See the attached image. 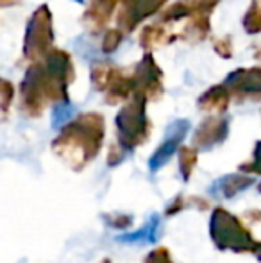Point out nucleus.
Listing matches in <instances>:
<instances>
[{
	"label": "nucleus",
	"instance_id": "nucleus-1",
	"mask_svg": "<svg viewBox=\"0 0 261 263\" xmlns=\"http://www.w3.org/2000/svg\"><path fill=\"white\" fill-rule=\"evenodd\" d=\"M101 142L102 118L88 115L66 129L59 140L54 142V149L72 165H75V168H79L98 153Z\"/></svg>",
	"mask_w": 261,
	"mask_h": 263
},
{
	"label": "nucleus",
	"instance_id": "nucleus-2",
	"mask_svg": "<svg viewBox=\"0 0 261 263\" xmlns=\"http://www.w3.org/2000/svg\"><path fill=\"white\" fill-rule=\"evenodd\" d=\"M209 235L215 246L233 253H258L261 242L252 236L249 228L224 208H215L209 220Z\"/></svg>",
	"mask_w": 261,
	"mask_h": 263
},
{
	"label": "nucleus",
	"instance_id": "nucleus-3",
	"mask_svg": "<svg viewBox=\"0 0 261 263\" xmlns=\"http://www.w3.org/2000/svg\"><path fill=\"white\" fill-rule=\"evenodd\" d=\"M116 125H118L120 142L126 149H132L139 142H143L147 135V120L145 113H143V104L134 102V104L127 106L116 118Z\"/></svg>",
	"mask_w": 261,
	"mask_h": 263
},
{
	"label": "nucleus",
	"instance_id": "nucleus-4",
	"mask_svg": "<svg viewBox=\"0 0 261 263\" xmlns=\"http://www.w3.org/2000/svg\"><path fill=\"white\" fill-rule=\"evenodd\" d=\"M188 129H190L188 120H175L174 124L168 127L167 136H165V142L161 143L159 149H157L156 153L152 154V158L149 159V168L152 170V172L159 170L168 159L174 156V153L177 151L179 143L183 142V138L186 136Z\"/></svg>",
	"mask_w": 261,
	"mask_h": 263
},
{
	"label": "nucleus",
	"instance_id": "nucleus-5",
	"mask_svg": "<svg viewBox=\"0 0 261 263\" xmlns=\"http://www.w3.org/2000/svg\"><path fill=\"white\" fill-rule=\"evenodd\" d=\"M227 135V124L222 120H208L204 122L195 135V145L200 149H209V147L220 143Z\"/></svg>",
	"mask_w": 261,
	"mask_h": 263
},
{
	"label": "nucleus",
	"instance_id": "nucleus-6",
	"mask_svg": "<svg viewBox=\"0 0 261 263\" xmlns=\"http://www.w3.org/2000/svg\"><path fill=\"white\" fill-rule=\"evenodd\" d=\"M252 184V179L247 176H242V174H229V176H224L222 179H218L211 186L213 194H218L226 199H231L234 195H238L240 192L247 190Z\"/></svg>",
	"mask_w": 261,
	"mask_h": 263
},
{
	"label": "nucleus",
	"instance_id": "nucleus-7",
	"mask_svg": "<svg viewBox=\"0 0 261 263\" xmlns=\"http://www.w3.org/2000/svg\"><path fill=\"white\" fill-rule=\"evenodd\" d=\"M159 229H161V222H159V215H150L149 222L143 226L142 229L134 233H126V235L118 236V242H127V243H152L157 240L159 236Z\"/></svg>",
	"mask_w": 261,
	"mask_h": 263
},
{
	"label": "nucleus",
	"instance_id": "nucleus-8",
	"mask_svg": "<svg viewBox=\"0 0 261 263\" xmlns=\"http://www.w3.org/2000/svg\"><path fill=\"white\" fill-rule=\"evenodd\" d=\"M197 163V154L192 149H183L181 151V174L185 179H188L192 176L193 168H195Z\"/></svg>",
	"mask_w": 261,
	"mask_h": 263
},
{
	"label": "nucleus",
	"instance_id": "nucleus-9",
	"mask_svg": "<svg viewBox=\"0 0 261 263\" xmlns=\"http://www.w3.org/2000/svg\"><path fill=\"white\" fill-rule=\"evenodd\" d=\"M72 106L70 104H61L56 107V111H54V120H52V125L54 127H59V125H63L65 122H68V118L72 117Z\"/></svg>",
	"mask_w": 261,
	"mask_h": 263
},
{
	"label": "nucleus",
	"instance_id": "nucleus-10",
	"mask_svg": "<svg viewBox=\"0 0 261 263\" xmlns=\"http://www.w3.org/2000/svg\"><path fill=\"white\" fill-rule=\"evenodd\" d=\"M145 263H174V261H172L168 249L161 247V249L152 251V253H150L149 256L145 258Z\"/></svg>",
	"mask_w": 261,
	"mask_h": 263
},
{
	"label": "nucleus",
	"instance_id": "nucleus-11",
	"mask_svg": "<svg viewBox=\"0 0 261 263\" xmlns=\"http://www.w3.org/2000/svg\"><path fill=\"white\" fill-rule=\"evenodd\" d=\"M244 172H252V174H261V142L256 145V151H254V159L247 165L242 166Z\"/></svg>",
	"mask_w": 261,
	"mask_h": 263
},
{
	"label": "nucleus",
	"instance_id": "nucleus-12",
	"mask_svg": "<svg viewBox=\"0 0 261 263\" xmlns=\"http://www.w3.org/2000/svg\"><path fill=\"white\" fill-rule=\"evenodd\" d=\"M247 217L251 218V220H261V211H258V210H252V211H249L247 213Z\"/></svg>",
	"mask_w": 261,
	"mask_h": 263
},
{
	"label": "nucleus",
	"instance_id": "nucleus-13",
	"mask_svg": "<svg viewBox=\"0 0 261 263\" xmlns=\"http://www.w3.org/2000/svg\"><path fill=\"white\" fill-rule=\"evenodd\" d=\"M256 256H258L259 260H261V247H259V249H258V253H256Z\"/></svg>",
	"mask_w": 261,
	"mask_h": 263
},
{
	"label": "nucleus",
	"instance_id": "nucleus-14",
	"mask_svg": "<svg viewBox=\"0 0 261 263\" xmlns=\"http://www.w3.org/2000/svg\"><path fill=\"white\" fill-rule=\"evenodd\" d=\"M101 263H111V261H109V260H102Z\"/></svg>",
	"mask_w": 261,
	"mask_h": 263
},
{
	"label": "nucleus",
	"instance_id": "nucleus-15",
	"mask_svg": "<svg viewBox=\"0 0 261 263\" xmlns=\"http://www.w3.org/2000/svg\"><path fill=\"white\" fill-rule=\"evenodd\" d=\"M259 192H261V184H259Z\"/></svg>",
	"mask_w": 261,
	"mask_h": 263
}]
</instances>
